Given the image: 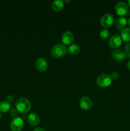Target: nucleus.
I'll list each match as a JSON object with an SVG mask.
<instances>
[{"label": "nucleus", "instance_id": "1", "mask_svg": "<svg viewBox=\"0 0 130 131\" xmlns=\"http://www.w3.org/2000/svg\"><path fill=\"white\" fill-rule=\"evenodd\" d=\"M15 108L21 113L27 114L31 110V104L28 99L25 97H20L16 101Z\"/></svg>", "mask_w": 130, "mask_h": 131}, {"label": "nucleus", "instance_id": "2", "mask_svg": "<svg viewBox=\"0 0 130 131\" xmlns=\"http://www.w3.org/2000/svg\"><path fill=\"white\" fill-rule=\"evenodd\" d=\"M67 52V49L64 45L56 44L51 49V54L52 56L56 58H60L65 56Z\"/></svg>", "mask_w": 130, "mask_h": 131}, {"label": "nucleus", "instance_id": "3", "mask_svg": "<svg viewBox=\"0 0 130 131\" xmlns=\"http://www.w3.org/2000/svg\"><path fill=\"white\" fill-rule=\"evenodd\" d=\"M115 10L119 15H121V17L127 15L129 12V6L126 3L122 1H120L116 3L115 6Z\"/></svg>", "mask_w": 130, "mask_h": 131}, {"label": "nucleus", "instance_id": "4", "mask_svg": "<svg viewBox=\"0 0 130 131\" xmlns=\"http://www.w3.org/2000/svg\"><path fill=\"white\" fill-rule=\"evenodd\" d=\"M96 83L98 86L101 88H106L110 85L112 83V79L107 74H101L97 78Z\"/></svg>", "mask_w": 130, "mask_h": 131}, {"label": "nucleus", "instance_id": "5", "mask_svg": "<svg viewBox=\"0 0 130 131\" xmlns=\"http://www.w3.org/2000/svg\"><path fill=\"white\" fill-rule=\"evenodd\" d=\"M114 22V17L110 14H105L101 17L100 24L104 28H110Z\"/></svg>", "mask_w": 130, "mask_h": 131}, {"label": "nucleus", "instance_id": "6", "mask_svg": "<svg viewBox=\"0 0 130 131\" xmlns=\"http://www.w3.org/2000/svg\"><path fill=\"white\" fill-rule=\"evenodd\" d=\"M23 127L24 121L21 118H14L10 122V129L12 131H21Z\"/></svg>", "mask_w": 130, "mask_h": 131}, {"label": "nucleus", "instance_id": "7", "mask_svg": "<svg viewBox=\"0 0 130 131\" xmlns=\"http://www.w3.org/2000/svg\"><path fill=\"white\" fill-rule=\"evenodd\" d=\"M74 39H75L74 34L70 31H66L64 32L61 37V40L64 45H71V43L73 42Z\"/></svg>", "mask_w": 130, "mask_h": 131}, {"label": "nucleus", "instance_id": "8", "mask_svg": "<svg viewBox=\"0 0 130 131\" xmlns=\"http://www.w3.org/2000/svg\"><path fill=\"white\" fill-rule=\"evenodd\" d=\"M112 57L115 61L121 62L126 58L127 55L125 51H123L122 50L115 49L112 52Z\"/></svg>", "mask_w": 130, "mask_h": 131}, {"label": "nucleus", "instance_id": "9", "mask_svg": "<svg viewBox=\"0 0 130 131\" xmlns=\"http://www.w3.org/2000/svg\"><path fill=\"white\" fill-rule=\"evenodd\" d=\"M122 41V40L120 36L117 35H114L112 36L111 38H110L108 43H109L110 47H112V49H116L121 46Z\"/></svg>", "mask_w": 130, "mask_h": 131}, {"label": "nucleus", "instance_id": "10", "mask_svg": "<svg viewBox=\"0 0 130 131\" xmlns=\"http://www.w3.org/2000/svg\"><path fill=\"white\" fill-rule=\"evenodd\" d=\"M80 107L84 110H89L93 106V102L91 99L88 97H82L79 101Z\"/></svg>", "mask_w": 130, "mask_h": 131}, {"label": "nucleus", "instance_id": "11", "mask_svg": "<svg viewBox=\"0 0 130 131\" xmlns=\"http://www.w3.org/2000/svg\"><path fill=\"white\" fill-rule=\"evenodd\" d=\"M36 67L40 72H45L48 68V64L45 59L43 58H40L36 61Z\"/></svg>", "mask_w": 130, "mask_h": 131}, {"label": "nucleus", "instance_id": "12", "mask_svg": "<svg viewBox=\"0 0 130 131\" xmlns=\"http://www.w3.org/2000/svg\"><path fill=\"white\" fill-rule=\"evenodd\" d=\"M28 121L32 126H36L40 124V118L39 116L35 113H30L28 116Z\"/></svg>", "mask_w": 130, "mask_h": 131}, {"label": "nucleus", "instance_id": "13", "mask_svg": "<svg viewBox=\"0 0 130 131\" xmlns=\"http://www.w3.org/2000/svg\"><path fill=\"white\" fill-rule=\"evenodd\" d=\"M127 20L124 17H119L115 20V26L117 29H124L127 24Z\"/></svg>", "mask_w": 130, "mask_h": 131}, {"label": "nucleus", "instance_id": "14", "mask_svg": "<svg viewBox=\"0 0 130 131\" xmlns=\"http://www.w3.org/2000/svg\"><path fill=\"white\" fill-rule=\"evenodd\" d=\"M64 8V2L61 0H56L54 1L52 3V10L56 12H61Z\"/></svg>", "mask_w": 130, "mask_h": 131}, {"label": "nucleus", "instance_id": "15", "mask_svg": "<svg viewBox=\"0 0 130 131\" xmlns=\"http://www.w3.org/2000/svg\"><path fill=\"white\" fill-rule=\"evenodd\" d=\"M121 36L122 40L126 42H130V28H126L122 29Z\"/></svg>", "mask_w": 130, "mask_h": 131}, {"label": "nucleus", "instance_id": "16", "mask_svg": "<svg viewBox=\"0 0 130 131\" xmlns=\"http://www.w3.org/2000/svg\"><path fill=\"white\" fill-rule=\"evenodd\" d=\"M11 107L10 104L8 103L7 101H1L0 102V112L1 113H6Z\"/></svg>", "mask_w": 130, "mask_h": 131}, {"label": "nucleus", "instance_id": "17", "mask_svg": "<svg viewBox=\"0 0 130 131\" xmlns=\"http://www.w3.org/2000/svg\"><path fill=\"white\" fill-rule=\"evenodd\" d=\"M80 48L77 44H71L68 48V52L71 54L76 55L80 52Z\"/></svg>", "mask_w": 130, "mask_h": 131}, {"label": "nucleus", "instance_id": "18", "mask_svg": "<svg viewBox=\"0 0 130 131\" xmlns=\"http://www.w3.org/2000/svg\"><path fill=\"white\" fill-rule=\"evenodd\" d=\"M99 35H100V37H101L103 39H107V38H108V37H109L110 32L108 29L104 28L103 29H102Z\"/></svg>", "mask_w": 130, "mask_h": 131}, {"label": "nucleus", "instance_id": "19", "mask_svg": "<svg viewBox=\"0 0 130 131\" xmlns=\"http://www.w3.org/2000/svg\"><path fill=\"white\" fill-rule=\"evenodd\" d=\"M18 112H19V111H17V110L16 108H11L10 111V114L12 117L16 118L17 117Z\"/></svg>", "mask_w": 130, "mask_h": 131}, {"label": "nucleus", "instance_id": "20", "mask_svg": "<svg viewBox=\"0 0 130 131\" xmlns=\"http://www.w3.org/2000/svg\"><path fill=\"white\" fill-rule=\"evenodd\" d=\"M125 52L126 53L127 56L130 58V42L126 44L125 46Z\"/></svg>", "mask_w": 130, "mask_h": 131}, {"label": "nucleus", "instance_id": "21", "mask_svg": "<svg viewBox=\"0 0 130 131\" xmlns=\"http://www.w3.org/2000/svg\"><path fill=\"white\" fill-rule=\"evenodd\" d=\"M110 77L111 79H114L115 80V79H117L119 78V74L117 72H113Z\"/></svg>", "mask_w": 130, "mask_h": 131}, {"label": "nucleus", "instance_id": "22", "mask_svg": "<svg viewBox=\"0 0 130 131\" xmlns=\"http://www.w3.org/2000/svg\"><path fill=\"white\" fill-rule=\"evenodd\" d=\"M14 97L12 95H9L7 96V98H6V101H7L8 103H11V102H14Z\"/></svg>", "mask_w": 130, "mask_h": 131}, {"label": "nucleus", "instance_id": "23", "mask_svg": "<svg viewBox=\"0 0 130 131\" xmlns=\"http://www.w3.org/2000/svg\"><path fill=\"white\" fill-rule=\"evenodd\" d=\"M33 131H46L44 129L41 127H38V128H36L35 129H34Z\"/></svg>", "mask_w": 130, "mask_h": 131}, {"label": "nucleus", "instance_id": "24", "mask_svg": "<svg viewBox=\"0 0 130 131\" xmlns=\"http://www.w3.org/2000/svg\"><path fill=\"white\" fill-rule=\"evenodd\" d=\"M127 69H129V70H130V60L128 61V62H127Z\"/></svg>", "mask_w": 130, "mask_h": 131}, {"label": "nucleus", "instance_id": "25", "mask_svg": "<svg viewBox=\"0 0 130 131\" xmlns=\"http://www.w3.org/2000/svg\"><path fill=\"white\" fill-rule=\"evenodd\" d=\"M63 2L64 3H69L71 2V1H66V0H65V1H64Z\"/></svg>", "mask_w": 130, "mask_h": 131}, {"label": "nucleus", "instance_id": "26", "mask_svg": "<svg viewBox=\"0 0 130 131\" xmlns=\"http://www.w3.org/2000/svg\"><path fill=\"white\" fill-rule=\"evenodd\" d=\"M127 24H128L129 26V27H130V17H129V18L128 20H127Z\"/></svg>", "mask_w": 130, "mask_h": 131}, {"label": "nucleus", "instance_id": "27", "mask_svg": "<svg viewBox=\"0 0 130 131\" xmlns=\"http://www.w3.org/2000/svg\"><path fill=\"white\" fill-rule=\"evenodd\" d=\"M2 116H3V115H2V114H1V113L0 112V119L1 118H2Z\"/></svg>", "mask_w": 130, "mask_h": 131}, {"label": "nucleus", "instance_id": "28", "mask_svg": "<svg viewBox=\"0 0 130 131\" xmlns=\"http://www.w3.org/2000/svg\"><path fill=\"white\" fill-rule=\"evenodd\" d=\"M127 3H128V5H129V7H130V0H129L128 2H127Z\"/></svg>", "mask_w": 130, "mask_h": 131}]
</instances>
